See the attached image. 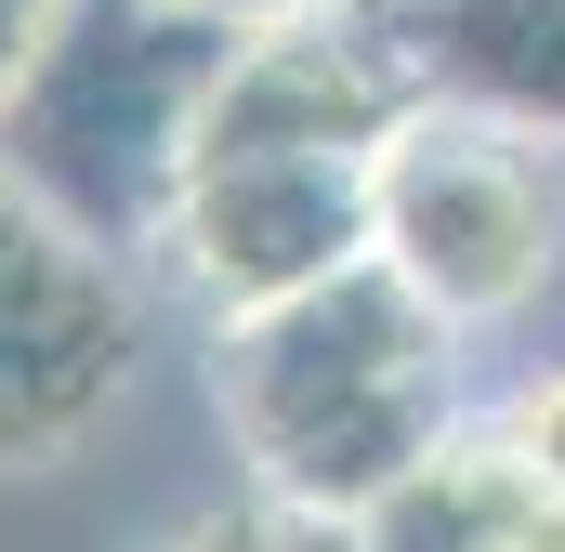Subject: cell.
Returning <instances> with one entry per match:
<instances>
[{"label":"cell","mask_w":565,"mask_h":552,"mask_svg":"<svg viewBox=\"0 0 565 552\" xmlns=\"http://www.w3.org/2000/svg\"><path fill=\"white\" fill-rule=\"evenodd\" d=\"M513 540H526V460L487 421H460L408 487L355 513V552H513Z\"/></svg>","instance_id":"obj_8"},{"label":"cell","mask_w":565,"mask_h":552,"mask_svg":"<svg viewBox=\"0 0 565 552\" xmlns=\"http://www.w3.org/2000/svg\"><path fill=\"white\" fill-rule=\"evenodd\" d=\"M132 369H145L132 264L79 251L66 224H40L0 184V474H40L79 434H106Z\"/></svg>","instance_id":"obj_4"},{"label":"cell","mask_w":565,"mask_h":552,"mask_svg":"<svg viewBox=\"0 0 565 552\" xmlns=\"http://www.w3.org/2000/svg\"><path fill=\"white\" fill-rule=\"evenodd\" d=\"M565 251V145L434 93L369 158V264H395L447 329H500L553 289Z\"/></svg>","instance_id":"obj_3"},{"label":"cell","mask_w":565,"mask_h":552,"mask_svg":"<svg viewBox=\"0 0 565 552\" xmlns=\"http://www.w3.org/2000/svg\"><path fill=\"white\" fill-rule=\"evenodd\" d=\"M171 552H289V513L277 500H237V513H198Z\"/></svg>","instance_id":"obj_10"},{"label":"cell","mask_w":565,"mask_h":552,"mask_svg":"<svg viewBox=\"0 0 565 552\" xmlns=\"http://www.w3.org/2000/svg\"><path fill=\"white\" fill-rule=\"evenodd\" d=\"M237 40L250 26L184 13V0H66L26 79L0 93V184L40 224H66L79 251L158 264Z\"/></svg>","instance_id":"obj_2"},{"label":"cell","mask_w":565,"mask_h":552,"mask_svg":"<svg viewBox=\"0 0 565 552\" xmlns=\"http://www.w3.org/2000/svg\"><path fill=\"white\" fill-rule=\"evenodd\" d=\"M422 66L382 40V13H316V26H264L237 40L198 158H382L422 119Z\"/></svg>","instance_id":"obj_6"},{"label":"cell","mask_w":565,"mask_h":552,"mask_svg":"<svg viewBox=\"0 0 565 552\" xmlns=\"http://www.w3.org/2000/svg\"><path fill=\"white\" fill-rule=\"evenodd\" d=\"M184 13H224V26H316V13H369V0H184Z\"/></svg>","instance_id":"obj_11"},{"label":"cell","mask_w":565,"mask_h":552,"mask_svg":"<svg viewBox=\"0 0 565 552\" xmlns=\"http://www.w3.org/2000/svg\"><path fill=\"white\" fill-rule=\"evenodd\" d=\"M211 408L277 513L355 527L460 434V329L395 264H355L277 316L211 329Z\"/></svg>","instance_id":"obj_1"},{"label":"cell","mask_w":565,"mask_h":552,"mask_svg":"<svg viewBox=\"0 0 565 552\" xmlns=\"http://www.w3.org/2000/svg\"><path fill=\"white\" fill-rule=\"evenodd\" d=\"M487 434L526 460V487H540V500H565V355H553V369H526V382L500 395V421H487Z\"/></svg>","instance_id":"obj_9"},{"label":"cell","mask_w":565,"mask_h":552,"mask_svg":"<svg viewBox=\"0 0 565 552\" xmlns=\"http://www.w3.org/2000/svg\"><path fill=\"white\" fill-rule=\"evenodd\" d=\"M289 552H355V527H316V513H289Z\"/></svg>","instance_id":"obj_14"},{"label":"cell","mask_w":565,"mask_h":552,"mask_svg":"<svg viewBox=\"0 0 565 552\" xmlns=\"http://www.w3.org/2000/svg\"><path fill=\"white\" fill-rule=\"evenodd\" d=\"M66 0H0V93L26 79V53H40V26H53Z\"/></svg>","instance_id":"obj_12"},{"label":"cell","mask_w":565,"mask_h":552,"mask_svg":"<svg viewBox=\"0 0 565 552\" xmlns=\"http://www.w3.org/2000/svg\"><path fill=\"white\" fill-rule=\"evenodd\" d=\"M513 552H565V500H540V487H526V540Z\"/></svg>","instance_id":"obj_13"},{"label":"cell","mask_w":565,"mask_h":552,"mask_svg":"<svg viewBox=\"0 0 565 552\" xmlns=\"http://www.w3.org/2000/svg\"><path fill=\"white\" fill-rule=\"evenodd\" d=\"M355 264H369V158H198L158 237V276L211 329L277 316Z\"/></svg>","instance_id":"obj_5"},{"label":"cell","mask_w":565,"mask_h":552,"mask_svg":"<svg viewBox=\"0 0 565 552\" xmlns=\"http://www.w3.org/2000/svg\"><path fill=\"white\" fill-rule=\"evenodd\" d=\"M369 13L422 66V93L565 145V0H369Z\"/></svg>","instance_id":"obj_7"}]
</instances>
